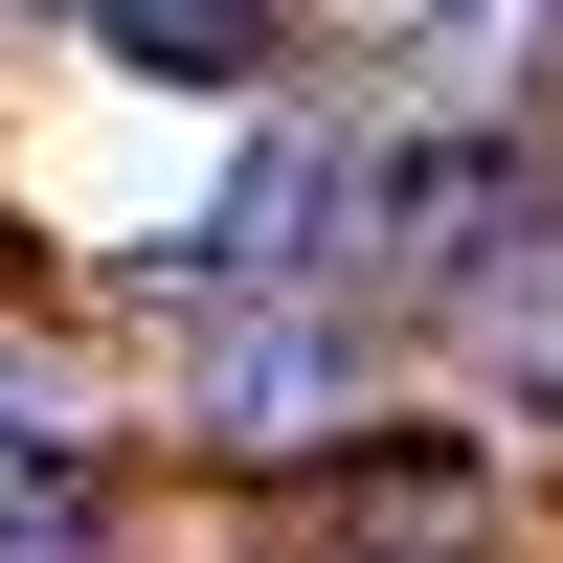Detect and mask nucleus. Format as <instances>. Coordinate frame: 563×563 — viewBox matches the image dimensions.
I'll return each instance as SVG.
<instances>
[{
	"instance_id": "obj_1",
	"label": "nucleus",
	"mask_w": 563,
	"mask_h": 563,
	"mask_svg": "<svg viewBox=\"0 0 563 563\" xmlns=\"http://www.w3.org/2000/svg\"><path fill=\"white\" fill-rule=\"evenodd\" d=\"M361 249L384 271H519L541 249V158L519 135H406V158H361Z\"/></svg>"
},
{
	"instance_id": "obj_2",
	"label": "nucleus",
	"mask_w": 563,
	"mask_h": 563,
	"mask_svg": "<svg viewBox=\"0 0 563 563\" xmlns=\"http://www.w3.org/2000/svg\"><path fill=\"white\" fill-rule=\"evenodd\" d=\"M316 225H361V158H339V135H249V180L158 249V294L180 316H249L271 271H316Z\"/></svg>"
},
{
	"instance_id": "obj_3",
	"label": "nucleus",
	"mask_w": 563,
	"mask_h": 563,
	"mask_svg": "<svg viewBox=\"0 0 563 563\" xmlns=\"http://www.w3.org/2000/svg\"><path fill=\"white\" fill-rule=\"evenodd\" d=\"M113 68H158V90H249V68H271V0H113Z\"/></svg>"
},
{
	"instance_id": "obj_4",
	"label": "nucleus",
	"mask_w": 563,
	"mask_h": 563,
	"mask_svg": "<svg viewBox=\"0 0 563 563\" xmlns=\"http://www.w3.org/2000/svg\"><path fill=\"white\" fill-rule=\"evenodd\" d=\"M316 406H339V339H294V316H271V339H203V429H316Z\"/></svg>"
},
{
	"instance_id": "obj_5",
	"label": "nucleus",
	"mask_w": 563,
	"mask_h": 563,
	"mask_svg": "<svg viewBox=\"0 0 563 563\" xmlns=\"http://www.w3.org/2000/svg\"><path fill=\"white\" fill-rule=\"evenodd\" d=\"M316 45H339V68H474L496 0H316Z\"/></svg>"
},
{
	"instance_id": "obj_6",
	"label": "nucleus",
	"mask_w": 563,
	"mask_h": 563,
	"mask_svg": "<svg viewBox=\"0 0 563 563\" xmlns=\"http://www.w3.org/2000/svg\"><path fill=\"white\" fill-rule=\"evenodd\" d=\"M0 563H90V474H0Z\"/></svg>"
}]
</instances>
